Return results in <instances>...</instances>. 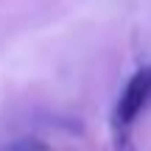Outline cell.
I'll list each match as a JSON object with an SVG mask.
<instances>
[{
    "instance_id": "1",
    "label": "cell",
    "mask_w": 151,
    "mask_h": 151,
    "mask_svg": "<svg viewBox=\"0 0 151 151\" xmlns=\"http://www.w3.org/2000/svg\"><path fill=\"white\" fill-rule=\"evenodd\" d=\"M148 106H151V65L132 76L129 84L120 92V98H118V106H115V132L120 134L118 146L126 140L132 123H134Z\"/></svg>"
}]
</instances>
